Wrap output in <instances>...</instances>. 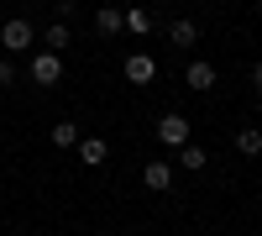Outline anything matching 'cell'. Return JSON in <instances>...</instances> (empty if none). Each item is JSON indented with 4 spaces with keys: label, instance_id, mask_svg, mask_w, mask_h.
I'll return each mask as SVG.
<instances>
[{
    "label": "cell",
    "instance_id": "obj_10",
    "mask_svg": "<svg viewBox=\"0 0 262 236\" xmlns=\"http://www.w3.org/2000/svg\"><path fill=\"white\" fill-rule=\"evenodd\" d=\"M236 153L242 158H262V126H242V132H236Z\"/></svg>",
    "mask_w": 262,
    "mask_h": 236
},
{
    "label": "cell",
    "instance_id": "obj_11",
    "mask_svg": "<svg viewBox=\"0 0 262 236\" xmlns=\"http://www.w3.org/2000/svg\"><path fill=\"white\" fill-rule=\"evenodd\" d=\"M69 42H74V32H69V21H53V27L42 32V48H48V53H63V48H69Z\"/></svg>",
    "mask_w": 262,
    "mask_h": 236
},
{
    "label": "cell",
    "instance_id": "obj_3",
    "mask_svg": "<svg viewBox=\"0 0 262 236\" xmlns=\"http://www.w3.org/2000/svg\"><path fill=\"white\" fill-rule=\"evenodd\" d=\"M27 74L42 84V90H53V84L63 79V58H58V53H48V48H37V53H32V69H27Z\"/></svg>",
    "mask_w": 262,
    "mask_h": 236
},
{
    "label": "cell",
    "instance_id": "obj_8",
    "mask_svg": "<svg viewBox=\"0 0 262 236\" xmlns=\"http://www.w3.org/2000/svg\"><path fill=\"white\" fill-rule=\"evenodd\" d=\"M95 32H100V37H116V32H126V11H116V6H100V11H95Z\"/></svg>",
    "mask_w": 262,
    "mask_h": 236
},
{
    "label": "cell",
    "instance_id": "obj_1",
    "mask_svg": "<svg viewBox=\"0 0 262 236\" xmlns=\"http://www.w3.org/2000/svg\"><path fill=\"white\" fill-rule=\"evenodd\" d=\"M152 132H158V142L168 147V153H179V147L194 142V121L179 116V111H168V116H158V126H152Z\"/></svg>",
    "mask_w": 262,
    "mask_h": 236
},
{
    "label": "cell",
    "instance_id": "obj_7",
    "mask_svg": "<svg viewBox=\"0 0 262 236\" xmlns=\"http://www.w3.org/2000/svg\"><path fill=\"white\" fill-rule=\"evenodd\" d=\"M168 42H173V48H194V42H200V27H194V21L189 16H179V21H168Z\"/></svg>",
    "mask_w": 262,
    "mask_h": 236
},
{
    "label": "cell",
    "instance_id": "obj_6",
    "mask_svg": "<svg viewBox=\"0 0 262 236\" xmlns=\"http://www.w3.org/2000/svg\"><path fill=\"white\" fill-rule=\"evenodd\" d=\"M215 79H221V74H215V63H205V58H194L189 63V69H184V84H189V90H215Z\"/></svg>",
    "mask_w": 262,
    "mask_h": 236
},
{
    "label": "cell",
    "instance_id": "obj_9",
    "mask_svg": "<svg viewBox=\"0 0 262 236\" xmlns=\"http://www.w3.org/2000/svg\"><path fill=\"white\" fill-rule=\"evenodd\" d=\"M79 158L90 168H100L105 158H111V147H105V137H79Z\"/></svg>",
    "mask_w": 262,
    "mask_h": 236
},
{
    "label": "cell",
    "instance_id": "obj_12",
    "mask_svg": "<svg viewBox=\"0 0 262 236\" xmlns=\"http://www.w3.org/2000/svg\"><path fill=\"white\" fill-rule=\"evenodd\" d=\"M126 32L131 37H147L152 32V11L147 6H126Z\"/></svg>",
    "mask_w": 262,
    "mask_h": 236
},
{
    "label": "cell",
    "instance_id": "obj_2",
    "mask_svg": "<svg viewBox=\"0 0 262 236\" xmlns=\"http://www.w3.org/2000/svg\"><path fill=\"white\" fill-rule=\"evenodd\" d=\"M32 42H37V32H32L27 16H11L6 27H0V48H6V53H27Z\"/></svg>",
    "mask_w": 262,
    "mask_h": 236
},
{
    "label": "cell",
    "instance_id": "obj_14",
    "mask_svg": "<svg viewBox=\"0 0 262 236\" xmlns=\"http://www.w3.org/2000/svg\"><path fill=\"white\" fill-rule=\"evenodd\" d=\"M53 147H79V121H53Z\"/></svg>",
    "mask_w": 262,
    "mask_h": 236
},
{
    "label": "cell",
    "instance_id": "obj_13",
    "mask_svg": "<svg viewBox=\"0 0 262 236\" xmlns=\"http://www.w3.org/2000/svg\"><path fill=\"white\" fill-rule=\"evenodd\" d=\"M205 163H210V158H205V147H200V142H189V147H179V168H184V174H200Z\"/></svg>",
    "mask_w": 262,
    "mask_h": 236
},
{
    "label": "cell",
    "instance_id": "obj_17",
    "mask_svg": "<svg viewBox=\"0 0 262 236\" xmlns=\"http://www.w3.org/2000/svg\"><path fill=\"white\" fill-rule=\"evenodd\" d=\"M105 6H111V0H105Z\"/></svg>",
    "mask_w": 262,
    "mask_h": 236
},
{
    "label": "cell",
    "instance_id": "obj_4",
    "mask_svg": "<svg viewBox=\"0 0 262 236\" xmlns=\"http://www.w3.org/2000/svg\"><path fill=\"white\" fill-rule=\"evenodd\" d=\"M173 179H179V163H168V158H158V163H147V168H142V184L152 189V195H168Z\"/></svg>",
    "mask_w": 262,
    "mask_h": 236
},
{
    "label": "cell",
    "instance_id": "obj_5",
    "mask_svg": "<svg viewBox=\"0 0 262 236\" xmlns=\"http://www.w3.org/2000/svg\"><path fill=\"white\" fill-rule=\"evenodd\" d=\"M152 79H158V58H152V53H131L126 58V84L142 90V84H152Z\"/></svg>",
    "mask_w": 262,
    "mask_h": 236
},
{
    "label": "cell",
    "instance_id": "obj_16",
    "mask_svg": "<svg viewBox=\"0 0 262 236\" xmlns=\"http://www.w3.org/2000/svg\"><path fill=\"white\" fill-rule=\"evenodd\" d=\"M252 90H262V58H257V69H252Z\"/></svg>",
    "mask_w": 262,
    "mask_h": 236
},
{
    "label": "cell",
    "instance_id": "obj_15",
    "mask_svg": "<svg viewBox=\"0 0 262 236\" xmlns=\"http://www.w3.org/2000/svg\"><path fill=\"white\" fill-rule=\"evenodd\" d=\"M11 84H16V63L0 58V90H11Z\"/></svg>",
    "mask_w": 262,
    "mask_h": 236
}]
</instances>
